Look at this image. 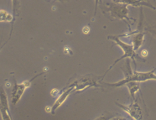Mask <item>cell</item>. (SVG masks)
<instances>
[{"label":"cell","instance_id":"obj_1","mask_svg":"<svg viewBox=\"0 0 156 120\" xmlns=\"http://www.w3.org/2000/svg\"><path fill=\"white\" fill-rule=\"evenodd\" d=\"M122 72L124 74V78L114 83H103L104 86L118 88L119 86H122L126 85L129 82H138V83H143L149 80H156V74L154 73L156 71V67L147 72H133L131 68V63L129 59L126 60L125 66L122 67Z\"/></svg>","mask_w":156,"mask_h":120},{"label":"cell","instance_id":"obj_2","mask_svg":"<svg viewBox=\"0 0 156 120\" xmlns=\"http://www.w3.org/2000/svg\"><path fill=\"white\" fill-rule=\"evenodd\" d=\"M120 37H121V35H109L108 37V40L112 41L115 43L116 45L122 49V51H123V55L121 56L119 59H118V60H116L115 62H114V63H113V64L109 67L108 70L105 72V74L108 72H109V71H110V70H111V69H112V67H113V66L118 63V62H120V61H122V60H123L124 58L131 59V60L133 61V62L134 63V65H135V66H136V62H135L136 59H139V60L142 61V62H145V59L142 58V57H141L140 55H139V54L136 52L135 50L133 49V45H129V44H127V43H124V42L120 40ZM105 74H104V75H105ZM102 77H103V76H102Z\"/></svg>","mask_w":156,"mask_h":120},{"label":"cell","instance_id":"obj_3","mask_svg":"<svg viewBox=\"0 0 156 120\" xmlns=\"http://www.w3.org/2000/svg\"><path fill=\"white\" fill-rule=\"evenodd\" d=\"M107 10L108 11L111 16L120 20L125 22L129 26V31L131 32V24L132 19L129 16V9L128 5L122 4H117V3H111L107 4Z\"/></svg>","mask_w":156,"mask_h":120},{"label":"cell","instance_id":"obj_4","mask_svg":"<svg viewBox=\"0 0 156 120\" xmlns=\"http://www.w3.org/2000/svg\"><path fill=\"white\" fill-rule=\"evenodd\" d=\"M33 79H31L30 81H25L22 83H14V86L11 90V103L14 106L20 102L21 97L24 95L25 90L31 86V82Z\"/></svg>","mask_w":156,"mask_h":120},{"label":"cell","instance_id":"obj_5","mask_svg":"<svg viewBox=\"0 0 156 120\" xmlns=\"http://www.w3.org/2000/svg\"><path fill=\"white\" fill-rule=\"evenodd\" d=\"M76 84L75 91L81 92L82 90L87 89L91 86H101L99 83H102V81H99V77L93 76H87L74 82Z\"/></svg>","mask_w":156,"mask_h":120},{"label":"cell","instance_id":"obj_6","mask_svg":"<svg viewBox=\"0 0 156 120\" xmlns=\"http://www.w3.org/2000/svg\"><path fill=\"white\" fill-rule=\"evenodd\" d=\"M115 103L118 106L120 107L123 111H125L128 114H129V116L131 117L133 119H141V118H142L141 109H140L139 104L136 103V100L129 105H123V104L119 103L118 102H115Z\"/></svg>","mask_w":156,"mask_h":120},{"label":"cell","instance_id":"obj_7","mask_svg":"<svg viewBox=\"0 0 156 120\" xmlns=\"http://www.w3.org/2000/svg\"><path fill=\"white\" fill-rule=\"evenodd\" d=\"M0 113L3 120L12 119L9 114V105L8 102V97L4 87H1L0 89Z\"/></svg>","mask_w":156,"mask_h":120},{"label":"cell","instance_id":"obj_8","mask_svg":"<svg viewBox=\"0 0 156 120\" xmlns=\"http://www.w3.org/2000/svg\"><path fill=\"white\" fill-rule=\"evenodd\" d=\"M75 88H76V84H75V83H73L71 86L68 87L67 89L64 90V91L61 93V95L58 97L57 99L55 100V103L53 104V106L51 107V113H52V114H55V110L57 109V108H59L64 103L65 101L67 99V97H69V95L71 94L72 91H74Z\"/></svg>","mask_w":156,"mask_h":120},{"label":"cell","instance_id":"obj_9","mask_svg":"<svg viewBox=\"0 0 156 120\" xmlns=\"http://www.w3.org/2000/svg\"><path fill=\"white\" fill-rule=\"evenodd\" d=\"M112 1L113 3L131 5L133 7H147L152 9H156V8L154 5L149 2H146V0H112Z\"/></svg>","mask_w":156,"mask_h":120},{"label":"cell","instance_id":"obj_10","mask_svg":"<svg viewBox=\"0 0 156 120\" xmlns=\"http://www.w3.org/2000/svg\"><path fill=\"white\" fill-rule=\"evenodd\" d=\"M130 34H132L131 40H132V45L133 46V49L137 51L142 46L143 43H144V33L139 30H137L132 32Z\"/></svg>","mask_w":156,"mask_h":120},{"label":"cell","instance_id":"obj_11","mask_svg":"<svg viewBox=\"0 0 156 120\" xmlns=\"http://www.w3.org/2000/svg\"><path fill=\"white\" fill-rule=\"evenodd\" d=\"M12 2V15H13V21L11 22V31L9 34V38L8 39L7 42L9 41L12 33H13V29H14V24L15 21L17 19L19 14H20V0H11Z\"/></svg>","mask_w":156,"mask_h":120},{"label":"cell","instance_id":"obj_12","mask_svg":"<svg viewBox=\"0 0 156 120\" xmlns=\"http://www.w3.org/2000/svg\"><path fill=\"white\" fill-rule=\"evenodd\" d=\"M128 86V89L129 91V93L132 97L133 101H135V94L139 91V83L138 82H129L126 84Z\"/></svg>","mask_w":156,"mask_h":120},{"label":"cell","instance_id":"obj_13","mask_svg":"<svg viewBox=\"0 0 156 120\" xmlns=\"http://www.w3.org/2000/svg\"><path fill=\"white\" fill-rule=\"evenodd\" d=\"M13 15L7 13L4 9H1V22H12Z\"/></svg>","mask_w":156,"mask_h":120},{"label":"cell","instance_id":"obj_14","mask_svg":"<svg viewBox=\"0 0 156 120\" xmlns=\"http://www.w3.org/2000/svg\"><path fill=\"white\" fill-rule=\"evenodd\" d=\"M100 0H95V11H94V15L97 14V11H98V4Z\"/></svg>","mask_w":156,"mask_h":120},{"label":"cell","instance_id":"obj_15","mask_svg":"<svg viewBox=\"0 0 156 120\" xmlns=\"http://www.w3.org/2000/svg\"><path fill=\"white\" fill-rule=\"evenodd\" d=\"M143 54H144V56H146L148 53H147V51H144H144H142V53H141V55H143Z\"/></svg>","mask_w":156,"mask_h":120},{"label":"cell","instance_id":"obj_16","mask_svg":"<svg viewBox=\"0 0 156 120\" xmlns=\"http://www.w3.org/2000/svg\"><path fill=\"white\" fill-rule=\"evenodd\" d=\"M50 1V0H48ZM53 1H59V2H64V1H66V0H53Z\"/></svg>","mask_w":156,"mask_h":120},{"label":"cell","instance_id":"obj_17","mask_svg":"<svg viewBox=\"0 0 156 120\" xmlns=\"http://www.w3.org/2000/svg\"><path fill=\"white\" fill-rule=\"evenodd\" d=\"M150 31H151L152 33H154V34L156 35V30H150Z\"/></svg>","mask_w":156,"mask_h":120}]
</instances>
